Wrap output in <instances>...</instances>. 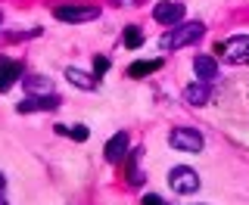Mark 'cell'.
Listing matches in <instances>:
<instances>
[{
    "label": "cell",
    "mask_w": 249,
    "mask_h": 205,
    "mask_svg": "<svg viewBox=\"0 0 249 205\" xmlns=\"http://www.w3.org/2000/svg\"><path fill=\"white\" fill-rule=\"evenodd\" d=\"M206 34V25L202 22H181L162 37V50H181V47H190L196 44L199 37Z\"/></svg>",
    "instance_id": "obj_1"
},
{
    "label": "cell",
    "mask_w": 249,
    "mask_h": 205,
    "mask_svg": "<svg viewBox=\"0 0 249 205\" xmlns=\"http://www.w3.org/2000/svg\"><path fill=\"white\" fill-rule=\"evenodd\" d=\"M218 53L231 66H246L249 62V34H233L228 41H221L218 44Z\"/></svg>",
    "instance_id": "obj_2"
},
{
    "label": "cell",
    "mask_w": 249,
    "mask_h": 205,
    "mask_svg": "<svg viewBox=\"0 0 249 205\" xmlns=\"http://www.w3.org/2000/svg\"><path fill=\"white\" fill-rule=\"evenodd\" d=\"M168 187H171L175 193L190 196V193L199 190V174H196L193 168H187V165H178V168L168 171Z\"/></svg>",
    "instance_id": "obj_3"
},
{
    "label": "cell",
    "mask_w": 249,
    "mask_h": 205,
    "mask_svg": "<svg viewBox=\"0 0 249 205\" xmlns=\"http://www.w3.org/2000/svg\"><path fill=\"white\" fill-rule=\"evenodd\" d=\"M168 143L175 149H181V153H199V149L206 146V140H202V134L193 131V128H175L168 134Z\"/></svg>",
    "instance_id": "obj_4"
},
{
    "label": "cell",
    "mask_w": 249,
    "mask_h": 205,
    "mask_svg": "<svg viewBox=\"0 0 249 205\" xmlns=\"http://www.w3.org/2000/svg\"><path fill=\"white\" fill-rule=\"evenodd\" d=\"M153 19L159 22V25H181L184 3L181 0H159V3L153 6Z\"/></svg>",
    "instance_id": "obj_5"
},
{
    "label": "cell",
    "mask_w": 249,
    "mask_h": 205,
    "mask_svg": "<svg viewBox=\"0 0 249 205\" xmlns=\"http://www.w3.org/2000/svg\"><path fill=\"white\" fill-rule=\"evenodd\" d=\"M53 16H56L59 22H90V19H97L100 16V10L97 6H56L53 10Z\"/></svg>",
    "instance_id": "obj_6"
},
{
    "label": "cell",
    "mask_w": 249,
    "mask_h": 205,
    "mask_svg": "<svg viewBox=\"0 0 249 205\" xmlns=\"http://www.w3.org/2000/svg\"><path fill=\"white\" fill-rule=\"evenodd\" d=\"M128 143H131V140H128V134H124V131H119L115 137H109V143H106V162L109 165L124 162V159H128V153H131Z\"/></svg>",
    "instance_id": "obj_7"
},
{
    "label": "cell",
    "mask_w": 249,
    "mask_h": 205,
    "mask_svg": "<svg viewBox=\"0 0 249 205\" xmlns=\"http://www.w3.org/2000/svg\"><path fill=\"white\" fill-rule=\"evenodd\" d=\"M193 72H196V78L199 81H215L218 78V62L212 59V56H196L193 59Z\"/></svg>",
    "instance_id": "obj_8"
},
{
    "label": "cell",
    "mask_w": 249,
    "mask_h": 205,
    "mask_svg": "<svg viewBox=\"0 0 249 205\" xmlns=\"http://www.w3.org/2000/svg\"><path fill=\"white\" fill-rule=\"evenodd\" d=\"M59 106V97L56 93H50V97H31V100H22L19 106V112H37V109H56Z\"/></svg>",
    "instance_id": "obj_9"
},
{
    "label": "cell",
    "mask_w": 249,
    "mask_h": 205,
    "mask_svg": "<svg viewBox=\"0 0 249 205\" xmlns=\"http://www.w3.org/2000/svg\"><path fill=\"white\" fill-rule=\"evenodd\" d=\"M184 100L190 102V106H206V102L212 100V90H209L206 81H196V84H190V87L184 90Z\"/></svg>",
    "instance_id": "obj_10"
},
{
    "label": "cell",
    "mask_w": 249,
    "mask_h": 205,
    "mask_svg": "<svg viewBox=\"0 0 249 205\" xmlns=\"http://www.w3.org/2000/svg\"><path fill=\"white\" fill-rule=\"evenodd\" d=\"M66 78H69V84H75V87H81V90L97 87V75L84 72V68H66Z\"/></svg>",
    "instance_id": "obj_11"
},
{
    "label": "cell",
    "mask_w": 249,
    "mask_h": 205,
    "mask_svg": "<svg viewBox=\"0 0 249 205\" xmlns=\"http://www.w3.org/2000/svg\"><path fill=\"white\" fill-rule=\"evenodd\" d=\"M22 81H25V90H31L35 97H50L53 93V84L47 81V78H41V75H25Z\"/></svg>",
    "instance_id": "obj_12"
},
{
    "label": "cell",
    "mask_w": 249,
    "mask_h": 205,
    "mask_svg": "<svg viewBox=\"0 0 249 205\" xmlns=\"http://www.w3.org/2000/svg\"><path fill=\"white\" fill-rule=\"evenodd\" d=\"M19 75H22L19 62H13V59H0V90H6Z\"/></svg>",
    "instance_id": "obj_13"
},
{
    "label": "cell",
    "mask_w": 249,
    "mask_h": 205,
    "mask_svg": "<svg viewBox=\"0 0 249 205\" xmlns=\"http://www.w3.org/2000/svg\"><path fill=\"white\" fill-rule=\"evenodd\" d=\"M159 68H162V59H143V62L128 66V75L131 78H146L150 72H159Z\"/></svg>",
    "instance_id": "obj_14"
},
{
    "label": "cell",
    "mask_w": 249,
    "mask_h": 205,
    "mask_svg": "<svg viewBox=\"0 0 249 205\" xmlns=\"http://www.w3.org/2000/svg\"><path fill=\"white\" fill-rule=\"evenodd\" d=\"M137 159H140V149H134V153H128V180L131 184H140L143 180V174H140V168H137Z\"/></svg>",
    "instance_id": "obj_15"
},
{
    "label": "cell",
    "mask_w": 249,
    "mask_h": 205,
    "mask_svg": "<svg viewBox=\"0 0 249 205\" xmlns=\"http://www.w3.org/2000/svg\"><path fill=\"white\" fill-rule=\"evenodd\" d=\"M124 44H128V47H131V50H137V47H140V44H143V34H140V31H137L134 25H131L128 31H124Z\"/></svg>",
    "instance_id": "obj_16"
},
{
    "label": "cell",
    "mask_w": 249,
    "mask_h": 205,
    "mask_svg": "<svg viewBox=\"0 0 249 205\" xmlns=\"http://www.w3.org/2000/svg\"><path fill=\"white\" fill-rule=\"evenodd\" d=\"M106 68H109V59L106 56H97V59H93V75H103Z\"/></svg>",
    "instance_id": "obj_17"
},
{
    "label": "cell",
    "mask_w": 249,
    "mask_h": 205,
    "mask_svg": "<svg viewBox=\"0 0 249 205\" xmlns=\"http://www.w3.org/2000/svg\"><path fill=\"white\" fill-rule=\"evenodd\" d=\"M69 134H72L75 140H88V128H72Z\"/></svg>",
    "instance_id": "obj_18"
},
{
    "label": "cell",
    "mask_w": 249,
    "mask_h": 205,
    "mask_svg": "<svg viewBox=\"0 0 249 205\" xmlns=\"http://www.w3.org/2000/svg\"><path fill=\"white\" fill-rule=\"evenodd\" d=\"M143 205H165V202H162L156 193H150V196H143Z\"/></svg>",
    "instance_id": "obj_19"
},
{
    "label": "cell",
    "mask_w": 249,
    "mask_h": 205,
    "mask_svg": "<svg viewBox=\"0 0 249 205\" xmlns=\"http://www.w3.org/2000/svg\"><path fill=\"white\" fill-rule=\"evenodd\" d=\"M3 184H6V177H3V174H0V190H3Z\"/></svg>",
    "instance_id": "obj_20"
},
{
    "label": "cell",
    "mask_w": 249,
    "mask_h": 205,
    "mask_svg": "<svg viewBox=\"0 0 249 205\" xmlns=\"http://www.w3.org/2000/svg\"><path fill=\"white\" fill-rule=\"evenodd\" d=\"M0 205H10V202H6V199H3V193H0Z\"/></svg>",
    "instance_id": "obj_21"
}]
</instances>
